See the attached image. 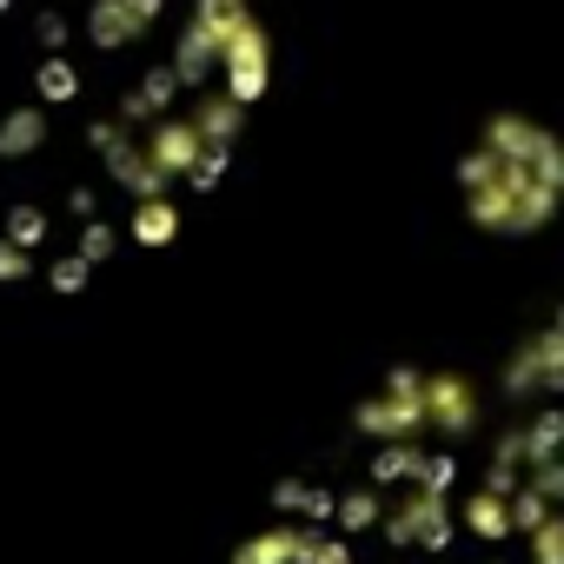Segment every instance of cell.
<instances>
[{
  "label": "cell",
  "instance_id": "obj_1",
  "mask_svg": "<svg viewBox=\"0 0 564 564\" xmlns=\"http://www.w3.org/2000/svg\"><path fill=\"white\" fill-rule=\"evenodd\" d=\"M458 193H465V219H471L478 232H498V239H531V232H544V226L557 219V206H564L557 186L531 180L518 160H505V153H491V147H471V153L458 160Z\"/></svg>",
  "mask_w": 564,
  "mask_h": 564
},
{
  "label": "cell",
  "instance_id": "obj_2",
  "mask_svg": "<svg viewBox=\"0 0 564 564\" xmlns=\"http://www.w3.org/2000/svg\"><path fill=\"white\" fill-rule=\"evenodd\" d=\"M352 432L372 438V445H419L432 432L425 425V372L419 366H392L386 392L352 405Z\"/></svg>",
  "mask_w": 564,
  "mask_h": 564
},
{
  "label": "cell",
  "instance_id": "obj_3",
  "mask_svg": "<svg viewBox=\"0 0 564 564\" xmlns=\"http://www.w3.org/2000/svg\"><path fill=\"white\" fill-rule=\"evenodd\" d=\"M478 147H491V153L518 160L531 180H544V186H557V193H564V140H557L551 127H538V120H524V113H491V120H485V133H478Z\"/></svg>",
  "mask_w": 564,
  "mask_h": 564
},
{
  "label": "cell",
  "instance_id": "obj_4",
  "mask_svg": "<svg viewBox=\"0 0 564 564\" xmlns=\"http://www.w3.org/2000/svg\"><path fill=\"white\" fill-rule=\"evenodd\" d=\"M252 8H193V21L180 28V41H173V74H180V87H206L213 74H219V61H226V41H232V28L246 21Z\"/></svg>",
  "mask_w": 564,
  "mask_h": 564
},
{
  "label": "cell",
  "instance_id": "obj_5",
  "mask_svg": "<svg viewBox=\"0 0 564 564\" xmlns=\"http://www.w3.org/2000/svg\"><path fill=\"white\" fill-rule=\"evenodd\" d=\"M87 147L100 153V166H107V180H113L120 193H133V199H166L173 180L153 166L147 140H133L120 120H94V127H87Z\"/></svg>",
  "mask_w": 564,
  "mask_h": 564
},
{
  "label": "cell",
  "instance_id": "obj_6",
  "mask_svg": "<svg viewBox=\"0 0 564 564\" xmlns=\"http://www.w3.org/2000/svg\"><path fill=\"white\" fill-rule=\"evenodd\" d=\"M379 538L392 544V551H452V505L445 498H432V491H405L399 505H386V524H379Z\"/></svg>",
  "mask_w": 564,
  "mask_h": 564
},
{
  "label": "cell",
  "instance_id": "obj_7",
  "mask_svg": "<svg viewBox=\"0 0 564 564\" xmlns=\"http://www.w3.org/2000/svg\"><path fill=\"white\" fill-rule=\"evenodd\" d=\"M219 80H226V94H232L239 107H259V100H265V87H272V34H265L252 14L232 28L226 61H219Z\"/></svg>",
  "mask_w": 564,
  "mask_h": 564
},
{
  "label": "cell",
  "instance_id": "obj_8",
  "mask_svg": "<svg viewBox=\"0 0 564 564\" xmlns=\"http://www.w3.org/2000/svg\"><path fill=\"white\" fill-rule=\"evenodd\" d=\"M425 425L445 432L452 445L485 425V405H478V392H471L465 372H432V379H425Z\"/></svg>",
  "mask_w": 564,
  "mask_h": 564
},
{
  "label": "cell",
  "instance_id": "obj_9",
  "mask_svg": "<svg viewBox=\"0 0 564 564\" xmlns=\"http://www.w3.org/2000/svg\"><path fill=\"white\" fill-rule=\"evenodd\" d=\"M313 544H319V531H306V524H293V518H279V524L239 538L232 564H313Z\"/></svg>",
  "mask_w": 564,
  "mask_h": 564
},
{
  "label": "cell",
  "instance_id": "obj_10",
  "mask_svg": "<svg viewBox=\"0 0 564 564\" xmlns=\"http://www.w3.org/2000/svg\"><path fill=\"white\" fill-rule=\"evenodd\" d=\"M180 100V74L160 61V67H147L127 94H120V107H113V120L133 133V127H153V120H166V107Z\"/></svg>",
  "mask_w": 564,
  "mask_h": 564
},
{
  "label": "cell",
  "instance_id": "obj_11",
  "mask_svg": "<svg viewBox=\"0 0 564 564\" xmlns=\"http://www.w3.org/2000/svg\"><path fill=\"white\" fill-rule=\"evenodd\" d=\"M147 153H153V166H160L166 180H186V173L206 160V140H199V127H193L186 113H166V120H153Z\"/></svg>",
  "mask_w": 564,
  "mask_h": 564
},
{
  "label": "cell",
  "instance_id": "obj_12",
  "mask_svg": "<svg viewBox=\"0 0 564 564\" xmlns=\"http://www.w3.org/2000/svg\"><path fill=\"white\" fill-rule=\"evenodd\" d=\"M186 120L199 127V140L206 147H239V133H246V107L219 87V94H199L193 107H186Z\"/></svg>",
  "mask_w": 564,
  "mask_h": 564
},
{
  "label": "cell",
  "instance_id": "obj_13",
  "mask_svg": "<svg viewBox=\"0 0 564 564\" xmlns=\"http://www.w3.org/2000/svg\"><path fill=\"white\" fill-rule=\"evenodd\" d=\"M47 133H54V120H47L41 100H34V107H8V113H0V160H28V153H41Z\"/></svg>",
  "mask_w": 564,
  "mask_h": 564
},
{
  "label": "cell",
  "instance_id": "obj_14",
  "mask_svg": "<svg viewBox=\"0 0 564 564\" xmlns=\"http://www.w3.org/2000/svg\"><path fill=\"white\" fill-rule=\"evenodd\" d=\"M425 465H432V452H419V445H379L372 465H366V485H379V491H392V485L419 491L425 485Z\"/></svg>",
  "mask_w": 564,
  "mask_h": 564
},
{
  "label": "cell",
  "instance_id": "obj_15",
  "mask_svg": "<svg viewBox=\"0 0 564 564\" xmlns=\"http://www.w3.org/2000/svg\"><path fill=\"white\" fill-rule=\"evenodd\" d=\"M87 41H94L100 54H120V47L140 41V21L120 8V0H87Z\"/></svg>",
  "mask_w": 564,
  "mask_h": 564
},
{
  "label": "cell",
  "instance_id": "obj_16",
  "mask_svg": "<svg viewBox=\"0 0 564 564\" xmlns=\"http://www.w3.org/2000/svg\"><path fill=\"white\" fill-rule=\"evenodd\" d=\"M458 524H465L471 538H485V544L518 538V531H511V498H491V491H471V498L458 505Z\"/></svg>",
  "mask_w": 564,
  "mask_h": 564
},
{
  "label": "cell",
  "instance_id": "obj_17",
  "mask_svg": "<svg viewBox=\"0 0 564 564\" xmlns=\"http://www.w3.org/2000/svg\"><path fill=\"white\" fill-rule=\"evenodd\" d=\"M133 246H147V252H160V246H173L180 239V206L173 199H133Z\"/></svg>",
  "mask_w": 564,
  "mask_h": 564
},
{
  "label": "cell",
  "instance_id": "obj_18",
  "mask_svg": "<svg viewBox=\"0 0 564 564\" xmlns=\"http://www.w3.org/2000/svg\"><path fill=\"white\" fill-rule=\"evenodd\" d=\"M498 392H505V399H538V392H544V352H538V333H531V339L505 359Z\"/></svg>",
  "mask_w": 564,
  "mask_h": 564
},
{
  "label": "cell",
  "instance_id": "obj_19",
  "mask_svg": "<svg viewBox=\"0 0 564 564\" xmlns=\"http://www.w3.org/2000/svg\"><path fill=\"white\" fill-rule=\"evenodd\" d=\"M333 524H339V538L379 531V524H386V498H379V485H352V491H339V511H333Z\"/></svg>",
  "mask_w": 564,
  "mask_h": 564
},
{
  "label": "cell",
  "instance_id": "obj_20",
  "mask_svg": "<svg viewBox=\"0 0 564 564\" xmlns=\"http://www.w3.org/2000/svg\"><path fill=\"white\" fill-rule=\"evenodd\" d=\"M524 458H531V471L564 458V405H544V412L524 419Z\"/></svg>",
  "mask_w": 564,
  "mask_h": 564
},
{
  "label": "cell",
  "instance_id": "obj_21",
  "mask_svg": "<svg viewBox=\"0 0 564 564\" xmlns=\"http://www.w3.org/2000/svg\"><path fill=\"white\" fill-rule=\"evenodd\" d=\"M34 100H41V107H67V100H80V67H74L67 54H47V61L34 67Z\"/></svg>",
  "mask_w": 564,
  "mask_h": 564
},
{
  "label": "cell",
  "instance_id": "obj_22",
  "mask_svg": "<svg viewBox=\"0 0 564 564\" xmlns=\"http://www.w3.org/2000/svg\"><path fill=\"white\" fill-rule=\"evenodd\" d=\"M551 511H557V505H551V498H544V491H538L531 478H524V485L511 491V531H518V538H531L538 524H551Z\"/></svg>",
  "mask_w": 564,
  "mask_h": 564
},
{
  "label": "cell",
  "instance_id": "obj_23",
  "mask_svg": "<svg viewBox=\"0 0 564 564\" xmlns=\"http://www.w3.org/2000/svg\"><path fill=\"white\" fill-rule=\"evenodd\" d=\"M47 226H54V219H47L41 206H28V199H21V206L8 213V232H0V239H14L21 252H41V246H47Z\"/></svg>",
  "mask_w": 564,
  "mask_h": 564
},
{
  "label": "cell",
  "instance_id": "obj_24",
  "mask_svg": "<svg viewBox=\"0 0 564 564\" xmlns=\"http://www.w3.org/2000/svg\"><path fill=\"white\" fill-rule=\"evenodd\" d=\"M87 279H94V265H87L80 252H67V259H54V265H47V286H54L61 300H74V293H87Z\"/></svg>",
  "mask_w": 564,
  "mask_h": 564
},
{
  "label": "cell",
  "instance_id": "obj_25",
  "mask_svg": "<svg viewBox=\"0 0 564 564\" xmlns=\"http://www.w3.org/2000/svg\"><path fill=\"white\" fill-rule=\"evenodd\" d=\"M74 252H80L87 265H107V259L120 252V232H113L107 219H87V226H80V246H74Z\"/></svg>",
  "mask_w": 564,
  "mask_h": 564
},
{
  "label": "cell",
  "instance_id": "obj_26",
  "mask_svg": "<svg viewBox=\"0 0 564 564\" xmlns=\"http://www.w3.org/2000/svg\"><path fill=\"white\" fill-rule=\"evenodd\" d=\"M538 352H544V399H564V333L544 326L538 333Z\"/></svg>",
  "mask_w": 564,
  "mask_h": 564
},
{
  "label": "cell",
  "instance_id": "obj_27",
  "mask_svg": "<svg viewBox=\"0 0 564 564\" xmlns=\"http://www.w3.org/2000/svg\"><path fill=\"white\" fill-rule=\"evenodd\" d=\"M531 564H564V511H551V524L531 531Z\"/></svg>",
  "mask_w": 564,
  "mask_h": 564
},
{
  "label": "cell",
  "instance_id": "obj_28",
  "mask_svg": "<svg viewBox=\"0 0 564 564\" xmlns=\"http://www.w3.org/2000/svg\"><path fill=\"white\" fill-rule=\"evenodd\" d=\"M306 505H313V485L306 478H279L272 485V511L279 518H306Z\"/></svg>",
  "mask_w": 564,
  "mask_h": 564
},
{
  "label": "cell",
  "instance_id": "obj_29",
  "mask_svg": "<svg viewBox=\"0 0 564 564\" xmlns=\"http://www.w3.org/2000/svg\"><path fill=\"white\" fill-rule=\"evenodd\" d=\"M34 41H41V54H61V47L74 41V21H67L61 8H47V14H34Z\"/></svg>",
  "mask_w": 564,
  "mask_h": 564
},
{
  "label": "cell",
  "instance_id": "obj_30",
  "mask_svg": "<svg viewBox=\"0 0 564 564\" xmlns=\"http://www.w3.org/2000/svg\"><path fill=\"white\" fill-rule=\"evenodd\" d=\"M226 166H232V147H206V160L186 173V186H193V193H213V186L226 180Z\"/></svg>",
  "mask_w": 564,
  "mask_h": 564
},
{
  "label": "cell",
  "instance_id": "obj_31",
  "mask_svg": "<svg viewBox=\"0 0 564 564\" xmlns=\"http://www.w3.org/2000/svg\"><path fill=\"white\" fill-rule=\"evenodd\" d=\"M452 485H458V458H452V452H432V465H425V485H419V491H432V498H445Z\"/></svg>",
  "mask_w": 564,
  "mask_h": 564
},
{
  "label": "cell",
  "instance_id": "obj_32",
  "mask_svg": "<svg viewBox=\"0 0 564 564\" xmlns=\"http://www.w3.org/2000/svg\"><path fill=\"white\" fill-rule=\"evenodd\" d=\"M28 272H34V252H21L14 239H0V286H21Z\"/></svg>",
  "mask_w": 564,
  "mask_h": 564
},
{
  "label": "cell",
  "instance_id": "obj_33",
  "mask_svg": "<svg viewBox=\"0 0 564 564\" xmlns=\"http://www.w3.org/2000/svg\"><path fill=\"white\" fill-rule=\"evenodd\" d=\"M531 485H538V491H544V498H551V505L564 511V458H551V465H538V471H531Z\"/></svg>",
  "mask_w": 564,
  "mask_h": 564
},
{
  "label": "cell",
  "instance_id": "obj_34",
  "mask_svg": "<svg viewBox=\"0 0 564 564\" xmlns=\"http://www.w3.org/2000/svg\"><path fill=\"white\" fill-rule=\"evenodd\" d=\"M313 564H359L352 557V538H319L313 544Z\"/></svg>",
  "mask_w": 564,
  "mask_h": 564
},
{
  "label": "cell",
  "instance_id": "obj_35",
  "mask_svg": "<svg viewBox=\"0 0 564 564\" xmlns=\"http://www.w3.org/2000/svg\"><path fill=\"white\" fill-rule=\"evenodd\" d=\"M67 213H74L80 226H87V219H100V193H94V186H74V193H67Z\"/></svg>",
  "mask_w": 564,
  "mask_h": 564
},
{
  "label": "cell",
  "instance_id": "obj_36",
  "mask_svg": "<svg viewBox=\"0 0 564 564\" xmlns=\"http://www.w3.org/2000/svg\"><path fill=\"white\" fill-rule=\"evenodd\" d=\"M120 8H127V14L140 21V34H147V28L160 21V8H166V0H120Z\"/></svg>",
  "mask_w": 564,
  "mask_h": 564
},
{
  "label": "cell",
  "instance_id": "obj_37",
  "mask_svg": "<svg viewBox=\"0 0 564 564\" xmlns=\"http://www.w3.org/2000/svg\"><path fill=\"white\" fill-rule=\"evenodd\" d=\"M193 8H226V0H193Z\"/></svg>",
  "mask_w": 564,
  "mask_h": 564
},
{
  "label": "cell",
  "instance_id": "obj_38",
  "mask_svg": "<svg viewBox=\"0 0 564 564\" xmlns=\"http://www.w3.org/2000/svg\"><path fill=\"white\" fill-rule=\"evenodd\" d=\"M0 14H14V0H0Z\"/></svg>",
  "mask_w": 564,
  "mask_h": 564
},
{
  "label": "cell",
  "instance_id": "obj_39",
  "mask_svg": "<svg viewBox=\"0 0 564 564\" xmlns=\"http://www.w3.org/2000/svg\"><path fill=\"white\" fill-rule=\"evenodd\" d=\"M226 8H252V0H226Z\"/></svg>",
  "mask_w": 564,
  "mask_h": 564
},
{
  "label": "cell",
  "instance_id": "obj_40",
  "mask_svg": "<svg viewBox=\"0 0 564 564\" xmlns=\"http://www.w3.org/2000/svg\"><path fill=\"white\" fill-rule=\"evenodd\" d=\"M557 333H564V306H557Z\"/></svg>",
  "mask_w": 564,
  "mask_h": 564
},
{
  "label": "cell",
  "instance_id": "obj_41",
  "mask_svg": "<svg viewBox=\"0 0 564 564\" xmlns=\"http://www.w3.org/2000/svg\"><path fill=\"white\" fill-rule=\"evenodd\" d=\"M491 564H505V557H491Z\"/></svg>",
  "mask_w": 564,
  "mask_h": 564
},
{
  "label": "cell",
  "instance_id": "obj_42",
  "mask_svg": "<svg viewBox=\"0 0 564 564\" xmlns=\"http://www.w3.org/2000/svg\"><path fill=\"white\" fill-rule=\"evenodd\" d=\"M392 564H399V557H392Z\"/></svg>",
  "mask_w": 564,
  "mask_h": 564
}]
</instances>
